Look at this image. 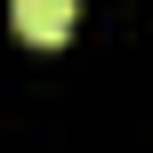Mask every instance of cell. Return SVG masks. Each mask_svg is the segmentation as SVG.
<instances>
[{
    "instance_id": "cell-1",
    "label": "cell",
    "mask_w": 153,
    "mask_h": 153,
    "mask_svg": "<svg viewBox=\"0 0 153 153\" xmlns=\"http://www.w3.org/2000/svg\"><path fill=\"white\" fill-rule=\"evenodd\" d=\"M8 16H16V32L32 48H56L73 32V0H8Z\"/></svg>"
}]
</instances>
